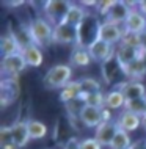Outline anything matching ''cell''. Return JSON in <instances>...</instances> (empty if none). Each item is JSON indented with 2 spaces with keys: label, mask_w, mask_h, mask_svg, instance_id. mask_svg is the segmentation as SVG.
<instances>
[{
  "label": "cell",
  "mask_w": 146,
  "mask_h": 149,
  "mask_svg": "<svg viewBox=\"0 0 146 149\" xmlns=\"http://www.w3.org/2000/svg\"><path fill=\"white\" fill-rule=\"evenodd\" d=\"M85 107H87V100L82 94L79 96V97L72 99L71 102L64 104V110H66V116L68 118H80V115H82V111L85 110Z\"/></svg>",
  "instance_id": "28"
},
{
  "label": "cell",
  "mask_w": 146,
  "mask_h": 149,
  "mask_svg": "<svg viewBox=\"0 0 146 149\" xmlns=\"http://www.w3.org/2000/svg\"><path fill=\"white\" fill-rule=\"evenodd\" d=\"M90 13V10H87L82 3H71V8L69 11H68L66 17H64V21L61 24H68V25H72V27H79L80 24L83 22V19L87 17V14Z\"/></svg>",
  "instance_id": "18"
},
{
  "label": "cell",
  "mask_w": 146,
  "mask_h": 149,
  "mask_svg": "<svg viewBox=\"0 0 146 149\" xmlns=\"http://www.w3.org/2000/svg\"><path fill=\"white\" fill-rule=\"evenodd\" d=\"M115 121L121 130L127 132V134H132V132L138 130L141 127V116L132 113V111L126 110V108L119 111L118 116L115 118Z\"/></svg>",
  "instance_id": "14"
},
{
  "label": "cell",
  "mask_w": 146,
  "mask_h": 149,
  "mask_svg": "<svg viewBox=\"0 0 146 149\" xmlns=\"http://www.w3.org/2000/svg\"><path fill=\"white\" fill-rule=\"evenodd\" d=\"M123 27H124L126 31H131V33H137V35H145L146 33V16L137 10L135 3H133L131 14H129L127 21L124 22Z\"/></svg>",
  "instance_id": "16"
},
{
  "label": "cell",
  "mask_w": 146,
  "mask_h": 149,
  "mask_svg": "<svg viewBox=\"0 0 146 149\" xmlns=\"http://www.w3.org/2000/svg\"><path fill=\"white\" fill-rule=\"evenodd\" d=\"M21 54H22V57H24V60H25L28 68H39L44 63L43 49L39 46H36V44H31V46L22 49Z\"/></svg>",
  "instance_id": "20"
},
{
  "label": "cell",
  "mask_w": 146,
  "mask_h": 149,
  "mask_svg": "<svg viewBox=\"0 0 146 149\" xmlns=\"http://www.w3.org/2000/svg\"><path fill=\"white\" fill-rule=\"evenodd\" d=\"M72 69L71 64L66 63H57L50 66L43 77V85L46 90H63L68 83L72 82Z\"/></svg>",
  "instance_id": "2"
},
{
  "label": "cell",
  "mask_w": 146,
  "mask_h": 149,
  "mask_svg": "<svg viewBox=\"0 0 146 149\" xmlns=\"http://www.w3.org/2000/svg\"><path fill=\"white\" fill-rule=\"evenodd\" d=\"M101 75H102L104 85H108L113 88H121L126 82H129L127 77H126L124 66L119 63L116 55H113L107 61H104L101 64Z\"/></svg>",
  "instance_id": "4"
},
{
  "label": "cell",
  "mask_w": 146,
  "mask_h": 149,
  "mask_svg": "<svg viewBox=\"0 0 146 149\" xmlns=\"http://www.w3.org/2000/svg\"><path fill=\"white\" fill-rule=\"evenodd\" d=\"M80 94H82V86H80V80H72V82H71V83H68V85L64 86L63 90H60L58 97H60V100H61L63 105H64V104L71 102L72 99L79 97Z\"/></svg>",
  "instance_id": "25"
},
{
  "label": "cell",
  "mask_w": 146,
  "mask_h": 149,
  "mask_svg": "<svg viewBox=\"0 0 146 149\" xmlns=\"http://www.w3.org/2000/svg\"><path fill=\"white\" fill-rule=\"evenodd\" d=\"M27 24L36 46L43 49V47H49L50 44H54V25L44 16H35Z\"/></svg>",
  "instance_id": "3"
},
{
  "label": "cell",
  "mask_w": 146,
  "mask_h": 149,
  "mask_svg": "<svg viewBox=\"0 0 146 149\" xmlns=\"http://www.w3.org/2000/svg\"><path fill=\"white\" fill-rule=\"evenodd\" d=\"M141 127H143L145 130H146V115L143 116V118H141Z\"/></svg>",
  "instance_id": "42"
},
{
  "label": "cell",
  "mask_w": 146,
  "mask_h": 149,
  "mask_svg": "<svg viewBox=\"0 0 146 149\" xmlns=\"http://www.w3.org/2000/svg\"><path fill=\"white\" fill-rule=\"evenodd\" d=\"M138 49H133V47H129V46H124V44H119V46H116V58L119 60V63L123 64V66H127V64H131L132 61H135L137 58H138Z\"/></svg>",
  "instance_id": "26"
},
{
  "label": "cell",
  "mask_w": 146,
  "mask_h": 149,
  "mask_svg": "<svg viewBox=\"0 0 146 149\" xmlns=\"http://www.w3.org/2000/svg\"><path fill=\"white\" fill-rule=\"evenodd\" d=\"M138 60L146 66V49H140V52H138Z\"/></svg>",
  "instance_id": "40"
},
{
  "label": "cell",
  "mask_w": 146,
  "mask_h": 149,
  "mask_svg": "<svg viewBox=\"0 0 146 149\" xmlns=\"http://www.w3.org/2000/svg\"><path fill=\"white\" fill-rule=\"evenodd\" d=\"M27 68L28 66L22 57V54H14V55H10V57H3L2 61H0L2 77L17 79Z\"/></svg>",
  "instance_id": "7"
},
{
  "label": "cell",
  "mask_w": 146,
  "mask_h": 149,
  "mask_svg": "<svg viewBox=\"0 0 146 149\" xmlns=\"http://www.w3.org/2000/svg\"><path fill=\"white\" fill-rule=\"evenodd\" d=\"M119 127L116 124V121H110V123H102L99 127L94 130V138L102 144L104 148H110V144L115 138V135L118 134Z\"/></svg>",
  "instance_id": "15"
},
{
  "label": "cell",
  "mask_w": 146,
  "mask_h": 149,
  "mask_svg": "<svg viewBox=\"0 0 146 149\" xmlns=\"http://www.w3.org/2000/svg\"><path fill=\"white\" fill-rule=\"evenodd\" d=\"M145 144H146V136H145Z\"/></svg>",
  "instance_id": "43"
},
{
  "label": "cell",
  "mask_w": 146,
  "mask_h": 149,
  "mask_svg": "<svg viewBox=\"0 0 146 149\" xmlns=\"http://www.w3.org/2000/svg\"><path fill=\"white\" fill-rule=\"evenodd\" d=\"M105 107L110 108L112 111L115 110H124L126 107V97L124 94L121 93L119 88H113V90H110L108 93H105Z\"/></svg>",
  "instance_id": "23"
},
{
  "label": "cell",
  "mask_w": 146,
  "mask_h": 149,
  "mask_svg": "<svg viewBox=\"0 0 146 149\" xmlns=\"http://www.w3.org/2000/svg\"><path fill=\"white\" fill-rule=\"evenodd\" d=\"M115 2L116 0H104V2H97V5H96V8H94V13L99 16L101 19H104L108 16V13H110V10L113 8V5H115Z\"/></svg>",
  "instance_id": "35"
},
{
  "label": "cell",
  "mask_w": 146,
  "mask_h": 149,
  "mask_svg": "<svg viewBox=\"0 0 146 149\" xmlns=\"http://www.w3.org/2000/svg\"><path fill=\"white\" fill-rule=\"evenodd\" d=\"M28 119H17L11 124V135H13V143L17 149H24L30 143L31 136L28 132Z\"/></svg>",
  "instance_id": "12"
},
{
  "label": "cell",
  "mask_w": 146,
  "mask_h": 149,
  "mask_svg": "<svg viewBox=\"0 0 146 149\" xmlns=\"http://www.w3.org/2000/svg\"><path fill=\"white\" fill-rule=\"evenodd\" d=\"M126 71V77L127 80H133V82H141V79L146 77V66L140 61L138 58L135 61H132L131 64L124 66Z\"/></svg>",
  "instance_id": "27"
},
{
  "label": "cell",
  "mask_w": 146,
  "mask_h": 149,
  "mask_svg": "<svg viewBox=\"0 0 146 149\" xmlns=\"http://www.w3.org/2000/svg\"><path fill=\"white\" fill-rule=\"evenodd\" d=\"M21 96V85L17 79L11 77H2L0 80V105L2 108H6L13 105Z\"/></svg>",
  "instance_id": "6"
},
{
  "label": "cell",
  "mask_w": 146,
  "mask_h": 149,
  "mask_svg": "<svg viewBox=\"0 0 146 149\" xmlns=\"http://www.w3.org/2000/svg\"><path fill=\"white\" fill-rule=\"evenodd\" d=\"M93 58L90 55L88 49L80 46H74L69 54V64L72 68H88L91 64Z\"/></svg>",
  "instance_id": "19"
},
{
  "label": "cell",
  "mask_w": 146,
  "mask_h": 149,
  "mask_svg": "<svg viewBox=\"0 0 146 149\" xmlns=\"http://www.w3.org/2000/svg\"><path fill=\"white\" fill-rule=\"evenodd\" d=\"M135 8L140 11V13H143L146 16V0H141V2H135Z\"/></svg>",
  "instance_id": "39"
},
{
  "label": "cell",
  "mask_w": 146,
  "mask_h": 149,
  "mask_svg": "<svg viewBox=\"0 0 146 149\" xmlns=\"http://www.w3.org/2000/svg\"><path fill=\"white\" fill-rule=\"evenodd\" d=\"M121 44L140 50L141 47H143V35L131 33V31H126L124 30V36H123V39H121Z\"/></svg>",
  "instance_id": "33"
},
{
  "label": "cell",
  "mask_w": 146,
  "mask_h": 149,
  "mask_svg": "<svg viewBox=\"0 0 146 149\" xmlns=\"http://www.w3.org/2000/svg\"><path fill=\"white\" fill-rule=\"evenodd\" d=\"M133 8V2H123V0H116L113 8L110 10L108 16L104 19L107 22L112 24H118V25H124V22L127 21L129 14H131Z\"/></svg>",
  "instance_id": "11"
},
{
  "label": "cell",
  "mask_w": 146,
  "mask_h": 149,
  "mask_svg": "<svg viewBox=\"0 0 146 149\" xmlns=\"http://www.w3.org/2000/svg\"><path fill=\"white\" fill-rule=\"evenodd\" d=\"M132 138H131V134H127V132L124 130H118V134L115 135V138H113V141L110 144V149H129L132 146Z\"/></svg>",
  "instance_id": "31"
},
{
  "label": "cell",
  "mask_w": 146,
  "mask_h": 149,
  "mask_svg": "<svg viewBox=\"0 0 146 149\" xmlns=\"http://www.w3.org/2000/svg\"><path fill=\"white\" fill-rule=\"evenodd\" d=\"M85 100H87V105H90V107L104 108L105 107V93L99 91V93H94V94L85 96Z\"/></svg>",
  "instance_id": "34"
},
{
  "label": "cell",
  "mask_w": 146,
  "mask_h": 149,
  "mask_svg": "<svg viewBox=\"0 0 146 149\" xmlns=\"http://www.w3.org/2000/svg\"><path fill=\"white\" fill-rule=\"evenodd\" d=\"M54 44L77 46V29L68 24L54 25Z\"/></svg>",
  "instance_id": "9"
},
{
  "label": "cell",
  "mask_w": 146,
  "mask_h": 149,
  "mask_svg": "<svg viewBox=\"0 0 146 149\" xmlns=\"http://www.w3.org/2000/svg\"><path fill=\"white\" fill-rule=\"evenodd\" d=\"M79 119H80V124H82L85 129H94L96 130V129L102 124V108L87 105Z\"/></svg>",
  "instance_id": "17"
},
{
  "label": "cell",
  "mask_w": 146,
  "mask_h": 149,
  "mask_svg": "<svg viewBox=\"0 0 146 149\" xmlns=\"http://www.w3.org/2000/svg\"><path fill=\"white\" fill-rule=\"evenodd\" d=\"M5 5L11 6V8H16V6H21V5H24V2H5Z\"/></svg>",
  "instance_id": "41"
},
{
  "label": "cell",
  "mask_w": 146,
  "mask_h": 149,
  "mask_svg": "<svg viewBox=\"0 0 146 149\" xmlns=\"http://www.w3.org/2000/svg\"><path fill=\"white\" fill-rule=\"evenodd\" d=\"M80 148L82 149H102L104 146L97 141L94 136H88V138L80 140Z\"/></svg>",
  "instance_id": "36"
},
{
  "label": "cell",
  "mask_w": 146,
  "mask_h": 149,
  "mask_svg": "<svg viewBox=\"0 0 146 149\" xmlns=\"http://www.w3.org/2000/svg\"><path fill=\"white\" fill-rule=\"evenodd\" d=\"M27 123H28V132H30L31 140H43V138H46V136H47L49 127L43 123V121L30 118Z\"/></svg>",
  "instance_id": "29"
},
{
  "label": "cell",
  "mask_w": 146,
  "mask_h": 149,
  "mask_svg": "<svg viewBox=\"0 0 146 149\" xmlns=\"http://www.w3.org/2000/svg\"><path fill=\"white\" fill-rule=\"evenodd\" d=\"M0 52H2V58H3V57H10V55H14V54H21L22 49L16 42V39L6 31L0 38Z\"/></svg>",
  "instance_id": "24"
},
{
  "label": "cell",
  "mask_w": 146,
  "mask_h": 149,
  "mask_svg": "<svg viewBox=\"0 0 146 149\" xmlns=\"http://www.w3.org/2000/svg\"><path fill=\"white\" fill-rule=\"evenodd\" d=\"M61 149H82L80 148V140L77 138V136H72L71 140H68V141L63 144Z\"/></svg>",
  "instance_id": "37"
},
{
  "label": "cell",
  "mask_w": 146,
  "mask_h": 149,
  "mask_svg": "<svg viewBox=\"0 0 146 149\" xmlns=\"http://www.w3.org/2000/svg\"><path fill=\"white\" fill-rule=\"evenodd\" d=\"M102 19L97 16L94 11H90L83 22L77 27V46L80 47H91L97 39H99V30Z\"/></svg>",
  "instance_id": "1"
},
{
  "label": "cell",
  "mask_w": 146,
  "mask_h": 149,
  "mask_svg": "<svg viewBox=\"0 0 146 149\" xmlns=\"http://www.w3.org/2000/svg\"><path fill=\"white\" fill-rule=\"evenodd\" d=\"M80 86H82V96H90L94 94V93L102 91V86H101V82L96 80L94 77H83L80 79Z\"/></svg>",
  "instance_id": "30"
},
{
  "label": "cell",
  "mask_w": 146,
  "mask_h": 149,
  "mask_svg": "<svg viewBox=\"0 0 146 149\" xmlns=\"http://www.w3.org/2000/svg\"><path fill=\"white\" fill-rule=\"evenodd\" d=\"M8 33L16 39V42L21 46V49H25V47L35 44L33 38H31V33H30V29H28V24L10 22L8 24Z\"/></svg>",
  "instance_id": "10"
},
{
  "label": "cell",
  "mask_w": 146,
  "mask_h": 149,
  "mask_svg": "<svg viewBox=\"0 0 146 149\" xmlns=\"http://www.w3.org/2000/svg\"><path fill=\"white\" fill-rule=\"evenodd\" d=\"M119 90L124 94L126 100L146 97V86H145L143 82H133V80H129V82H126Z\"/></svg>",
  "instance_id": "21"
},
{
  "label": "cell",
  "mask_w": 146,
  "mask_h": 149,
  "mask_svg": "<svg viewBox=\"0 0 146 149\" xmlns=\"http://www.w3.org/2000/svg\"><path fill=\"white\" fill-rule=\"evenodd\" d=\"M72 2L68 0H47L43 3V14L52 25H58L64 21Z\"/></svg>",
  "instance_id": "5"
},
{
  "label": "cell",
  "mask_w": 146,
  "mask_h": 149,
  "mask_svg": "<svg viewBox=\"0 0 146 149\" xmlns=\"http://www.w3.org/2000/svg\"><path fill=\"white\" fill-rule=\"evenodd\" d=\"M124 108L143 118V116L146 115V97L133 99V100H126V107Z\"/></svg>",
  "instance_id": "32"
},
{
  "label": "cell",
  "mask_w": 146,
  "mask_h": 149,
  "mask_svg": "<svg viewBox=\"0 0 146 149\" xmlns=\"http://www.w3.org/2000/svg\"><path fill=\"white\" fill-rule=\"evenodd\" d=\"M72 130H74V129H72V124H71L69 119L58 118V121H57V124H55V130H54L55 141L61 143V146H63L68 140H71L72 136H75V135H72Z\"/></svg>",
  "instance_id": "22"
},
{
  "label": "cell",
  "mask_w": 146,
  "mask_h": 149,
  "mask_svg": "<svg viewBox=\"0 0 146 149\" xmlns=\"http://www.w3.org/2000/svg\"><path fill=\"white\" fill-rule=\"evenodd\" d=\"M115 50H116L115 46L102 41V39H97L91 47H88V52H90L93 61L99 63V64H102L104 61H107L110 57H113V55H115Z\"/></svg>",
  "instance_id": "13"
},
{
  "label": "cell",
  "mask_w": 146,
  "mask_h": 149,
  "mask_svg": "<svg viewBox=\"0 0 146 149\" xmlns=\"http://www.w3.org/2000/svg\"><path fill=\"white\" fill-rule=\"evenodd\" d=\"M129 149H146V144H145V140H137V141L132 143V146Z\"/></svg>",
  "instance_id": "38"
},
{
  "label": "cell",
  "mask_w": 146,
  "mask_h": 149,
  "mask_svg": "<svg viewBox=\"0 0 146 149\" xmlns=\"http://www.w3.org/2000/svg\"><path fill=\"white\" fill-rule=\"evenodd\" d=\"M124 36V27L118 25V24H112L107 21H102L101 24V30H99V39L112 44V46H119L121 39Z\"/></svg>",
  "instance_id": "8"
}]
</instances>
